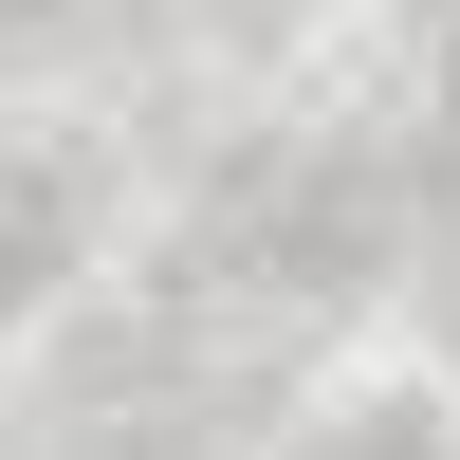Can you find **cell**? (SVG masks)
Returning a JSON list of instances; mask_svg holds the SVG:
<instances>
[{"label":"cell","instance_id":"1","mask_svg":"<svg viewBox=\"0 0 460 460\" xmlns=\"http://www.w3.org/2000/svg\"><path fill=\"white\" fill-rule=\"evenodd\" d=\"M74 240H93V166L74 147H0V332L74 277Z\"/></svg>","mask_w":460,"mask_h":460},{"label":"cell","instance_id":"2","mask_svg":"<svg viewBox=\"0 0 460 460\" xmlns=\"http://www.w3.org/2000/svg\"><path fill=\"white\" fill-rule=\"evenodd\" d=\"M37 19H56V0H0V37H37Z\"/></svg>","mask_w":460,"mask_h":460}]
</instances>
